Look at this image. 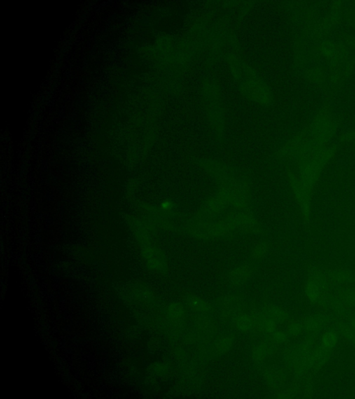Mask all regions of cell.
Here are the masks:
<instances>
[{"label":"cell","instance_id":"1","mask_svg":"<svg viewBox=\"0 0 355 399\" xmlns=\"http://www.w3.org/2000/svg\"><path fill=\"white\" fill-rule=\"evenodd\" d=\"M190 225L188 232L201 239H212L228 234L234 230L240 229L241 213H236L218 221H196Z\"/></svg>","mask_w":355,"mask_h":399},{"label":"cell","instance_id":"2","mask_svg":"<svg viewBox=\"0 0 355 399\" xmlns=\"http://www.w3.org/2000/svg\"><path fill=\"white\" fill-rule=\"evenodd\" d=\"M230 204H232L231 191L226 186H221L219 191L201 207L195 219L203 221L216 217L226 210Z\"/></svg>","mask_w":355,"mask_h":399},{"label":"cell","instance_id":"3","mask_svg":"<svg viewBox=\"0 0 355 399\" xmlns=\"http://www.w3.org/2000/svg\"><path fill=\"white\" fill-rule=\"evenodd\" d=\"M243 307L244 303L242 299L237 296H228L225 297L221 304L222 312L225 316L232 319L240 314Z\"/></svg>","mask_w":355,"mask_h":399},{"label":"cell","instance_id":"4","mask_svg":"<svg viewBox=\"0 0 355 399\" xmlns=\"http://www.w3.org/2000/svg\"><path fill=\"white\" fill-rule=\"evenodd\" d=\"M253 274L252 268L248 265H243L232 270L228 275V282L232 285H239L248 281Z\"/></svg>","mask_w":355,"mask_h":399},{"label":"cell","instance_id":"5","mask_svg":"<svg viewBox=\"0 0 355 399\" xmlns=\"http://www.w3.org/2000/svg\"><path fill=\"white\" fill-rule=\"evenodd\" d=\"M233 322L236 328L241 332H251L257 329L256 320L244 313L237 315L233 318Z\"/></svg>","mask_w":355,"mask_h":399},{"label":"cell","instance_id":"6","mask_svg":"<svg viewBox=\"0 0 355 399\" xmlns=\"http://www.w3.org/2000/svg\"><path fill=\"white\" fill-rule=\"evenodd\" d=\"M187 304L193 311L201 313H208L211 310V306L208 301L195 295H190L187 298Z\"/></svg>","mask_w":355,"mask_h":399},{"label":"cell","instance_id":"7","mask_svg":"<svg viewBox=\"0 0 355 399\" xmlns=\"http://www.w3.org/2000/svg\"><path fill=\"white\" fill-rule=\"evenodd\" d=\"M168 315L173 323L181 324L184 321L185 313L183 305L178 302L172 303L168 309Z\"/></svg>","mask_w":355,"mask_h":399},{"label":"cell","instance_id":"8","mask_svg":"<svg viewBox=\"0 0 355 399\" xmlns=\"http://www.w3.org/2000/svg\"><path fill=\"white\" fill-rule=\"evenodd\" d=\"M233 341L230 337L225 336L218 339L214 344V351L218 354H223L228 352L232 348Z\"/></svg>","mask_w":355,"mask_h":399},{"label":"cell","instance_id":"9","mask_svg":"<svg viewBox=\"0 0 355 399\" xmlns=\"http://www.w3.org/2000/svg\"><path fill=\"white\" fill-rule=\"evenodd\" d=\"M269 252V246L266 243L258 244L252 252V257L254 259H261L265 257Z\"/></svg>","mask_w":355,"mask_h":399},{"label":"cell","instance_id":"10","mask_svg":"<svg viewBox=\"0 0 355 399\" xmlns=\"http://www.w3.org/2000/svg\"><path fill=\"white\" fill-rule=\"evenodd\" d=\"M198 325L201 329H208L211 328L212 323L207 318H201L198 320Z\"/></svg>","mask_w":355,"mask_h":399},{"label":"cell","instance_id":"11","mask_svg":"<svg viewBox=\"0 0 355 399\" xmlns=\"http://www.w3.org/2000/svg\"><path fill=\"white\" fill-rule=\"evenodd\" d=\"M161 207H162V210L164 211H171L172 210L173 207H174V204L171 203V201H164L163 203L161 205Z\"/></svg>","mask_w":355,"mask_h":399}]
</instances>
